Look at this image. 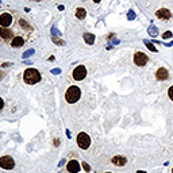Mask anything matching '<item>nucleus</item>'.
<instances>
[{
	"label": "nucleus",
	"mask_w": 173,
	"mask_h": 173,
	"mask_svg": "<svg viewBox=\"0 0 173 173\" xmlns=\"http://www.w3.org/2000/svg\"><path fill=\"white\" fill-rule=\"evenodd\" d=\"M93 2H95V3H97V2H100V0H93Z\"/></svg>",
	"instance_id": "nucleus-22"
},
{
	"label": "nucleus",
	"mask_w": 173,
	"mask_h": 173,
	"mask_svg": "<svg viewBox=\"0 0 173 173\" xmlns=\"http://www.w3.org/2000/svg\"><path fill=\"white\" fill-rule=\"evenodd\" d=\"M84 41H85L88 45H92V43L95 42V35L91 34V32H85V34H84Z\"/></svg>",
	"instance_id": "nucleus-12"
},
{
	"label": "nucleus",
	"mask_w": 173,
	"mask_h": 173,
	"mask_svg": "<svg viewBox=\"0 0 173 173\" xmlns=\"http://www.w3.org/2000/svg\"><path fill=\"white\" fill-rule=\"evenodd\" d=\"M72 77L74 78V80H84V78L86 77V68L84 66V65H78V66H76L74 69H73L72 72Z\"/></svg>",
	"instance_id": "nucleus-5"
},
{
	"label": "nucleus",
	"mask_w": 173,
	"mask_h": 173,
	"mask_svg": "<svg viewBox=\"0 0 173 173\" xmlns=\"http://www.w3.org/2000/svg\"><path fill=\"white\" fill-rule=\"evenodd\" d=\"M3 107H4V102H3V99L0 97V110H2Z\"/></svg>",
	"instance_id": "nucleus-18"
},
{
	"label": "nucleus",
	"mask_w": 173,
	"mask_h": 173,
	"mask_svg": "<svg viewBox=\"0 0 173 173\" xmlns=\"http://www.w3.org/2000/svg\"><path fill=\"white\" fill-rule=\"evenodd\" d=\"M83 166H84V169H85L86 172H89V170H91V168H89V165L86 164V162H84V164H83Z\"/></svg>",
	"instance_id": "nucleus-17"
},
{
	"label": "nucleus",
	"mask_w": 173,
	"mask_h": 173,
	"mask_svg": "<svg viewBox=\"0 0 173 173\" xmlns=\"http://www.w3.org/2000/svg\"><path fill=\"white\" fill-rule=\"evenodd\" d=\"M3 77V72H0V78H2Z\"/></svg>",
	"instance_id": "nucleus-20"
},
{
	"label": "nucleus",
	"mask_w": 173,
	"mask_h": 173,
	"mask_svg": "<svg viewBox=\"0 0 173 173\" xmlns=\"http://www.w3.org/2000/svg\"><path fill=\"white\" fill-rule=\"evenodd\" d=\"M170 37H172V32L170 31H166L164 35H162V38H165V39H168V38H170Z\"/></svg>",
	"instance_id": "nucleus-15"
},
{
	"label": "nucleus",
	"mask_w": 173,
	"mask_h": 173,
	"mask_svg": "<svg viewBox=\"0 0 173 173\" xmlns=\"http://www.w3.org/2000/svg\"><path fill=\"white\" fill-rule=\"evenodd\" d=\"M66 170L69 173H77L80 170V162L76 161V159H70L66 165Z\"/></svg>",
	"instance_id": "nucleus-9"
},
{
	"label": "nucleus",
	"mask_w": 173,
	"mask_h": 173,
	"mask_svg": "<svg viewBox=\"0 0 173 173\" xmlns=\"http://www.w3.org/2000/svg\"><path fill=\"white\" fill-rule=\"evenodd\" d=\"M41 73L38 72L37 69H34V68H29V69L24 70L23 73V80L26 84H30V85H34V84L39 83L41 81Z\"/></svg>",
	"instance_id": "nucleus-2"
},
{
	"label": "nucleus",
	"mask_w": 173,
	"mask_h": 173,
	"mask_svg": "<svg viewBox=\"0 0 173 173\" xmlns=\"http://www.w3.org/2000/svg\"><path fill=\"white\" fill-rule=\"evenodd\" d=\"M146 46H147L149 49H150V50H153V51H156V47H154L153 45H151V43H149V42H146Z\"/></svg>",
	"instance_id": "nucleus-16"
},
{
	"label": "nucleus",
	"mask_w": 173,
	"mask_h": 173,
	"mask_svg": "<svg viewBox=\"0 0 173 173\" xmlns=\"http://www.w3.org/2000/svg\"><path fill=\"white\" fill-rule=\"evenodd\" d=\"M147 61H149V57L145 53H142V51H137L134 54V64L138 65V66H145L147 64Z\"/></svg>",
	"instance_id": "nucleus-6"
},
{
	"label": "nucleus",
	"mask_w": 173,
	"mask_h": 173,
	"mask_svg": "<svg viewBox=\"0 0 173 173\" xmlns=\"http://www.w3.org/2000/svg\"><path fill=\"white\" fill-rule=\"evenodd\" d=\"M137 173H145V172H143V170H138Z\"/></svg>",
	"instance_id": "nucleus-19"
},
{
	"label": "nucleus",
	"mask_w": 173,
	"mask_h": 173,
	"mask_svg": "<svg viewBox=\"0 0 173 173\" xmlns=\"http://www.w3.org/2000/svg\"><path fill=\"white\" fill-rule=\"evenodd\" d=\"M156 77H157V80H159V81H165L169 78V72H168V69H165V68H158L156 72Z\"/></svg>",
	"instance_id": "nucleus-10"
},
{
	"label": "nucleus",
	"mask_w": 173,
	"mask_h": 173,
	"mask_svg": "<svg viewBox=\"0 0 173 173\" xmlns=\"http://www.w3.org/2000/svg\"><path fill=\"white\" fill-rule=\"evenodd\" d=\"M14 166H15V162H14L12 157H10V156L0 157V168L10 170V169H12Z\"/></svg>",
	"instance_id": "nucleus-7"
},
{
	"label": "nucleus",
	"mask_w": 173,
	"mask_h": 173,
	"mask_svg": "<svg viewBox=\"0 0 173 173\" xmlns=\"http://www.w3.org/2000/svg\"><path fill=\"white\" fill-rule=\"evenodd\" d=\"M172 173H173V169H172Z\"/></svg>",
	"instance_id": "nucleus-24"
},
{
	"label": "nucleus",
	"mask_w": 173,
	"mask_h": 173,
	"mask_svg": "<svg viewBox=\"0 0 173 173\" xmlns=\"http://www.w3.org/2000/svg\"><path fill=\"white\" fill-rule=\"evenodd\" d=\"M77 145L80 149H88L89 145H91V138H89V135L86 134V132H80V134L77 135Z\"/></svg>",
	"instance_id": "nucleus-4"
},
{
	"label": "nucleus",
	"mask_w": 173,
	"mask_h": 173,
	"mask_svg": "<svg viewBox=\"0 0 173 173\" xmlns=\"http://www.w3.org/2000/svg\"><path fill=\"white\" fill-rule=\"evenodd\" d=\"M37 37L34 23L18 11L0 12V45L19 49Z\"/></svg>",
	"instance_id": "nucleus-1"
},
{
	"label": "nucleus",
	"mask_w": 173,
	"mask_h": 173,
	"mask_svg": "<svg viewBox=\"0 0 173 173\" xmlns=\"http://www.w3.org/2000/svg\"><path fill=\"white\" fill-rule=\"evenodd\" d=\"M168 96H169V97H170V100L173 102V85L170 86L169 89H168Z\"/></svg>",
	"instance_id": "nucleus-14"
},
{
	"label": "nucleus",
	"mask_w": 173,
	"mask_h": 173,
	"mask_svg": "<svg viewBox=\"0 0 173 173\" xmlns=\"http://www.w3.org/2000/svg\"><path fill=\"white\" fill-rule=\"evenodd\" d=\"M80 96H81V91L77 85H70L69 88L66 89V92H65V100H66L69 104H73V103L78 102Z\"/></svg>",
	"instance_id": "nucleus-3"
},
{
	"label": "nucleus",
	"mask_w": 173,
	"mask_h": 173,
	"mask_svg": "<svg viewBox=\"0 0 173 173\" xmlns=\"http://www.w3.org/2000/svg\"><path fill=\"white\" fill-rule=\"evenodd\" d=\"M156 16L158 19H162V20H169L172 18V12H170L168 8H159L156 12Z\"/></svg>",
	"instance_id": "nucleus-8"
},
{
	"label": "nucleus",
	"mask_w": 173,
	"mask_h": 173,
	"mask_svg": "<svg viewBox=\"0 0 173 173\" xmlns=\"http://www.w3.org/2000/svg\"><path fill=\"white\" fill-rule=\"evenodd\" d=\"M111 162H112L115 166H124V165L127 164V158L123 156H115L111 159Z\"/></svg>",
	"instance_id": "nucleus-11"
},
{
	"label": "nucleus",
	"mask_w": 173,
	"mask_h": 173,
	"mask_svg": "<svg viewBox=\"0 0 173 173\" xmlns=\"http://www.w3.org/2000/svg\"><path fill=\"white\" fill-rule=\"evenodd\" d=\"M86 16V10L84 8H77L76 10V18L77 19H84Z\"/></svg>",
	"instance_id": "nucleus-13"
},
{
	"label": "nucleus",
	"mask_w": 173,
	"mask_h": 173,
	"mask_svg": "<svg viewBox=\"0 0 173 173\" xmlns=\"http://www.w3.org/2000/svg\"><path fill=\"white\" fill-rule=\"evenodd\" d=\"M107 173H111V172H107Z\"/></svg>",
	"instance_id": "nucleus-23"
},
{
	"label": "nucleus",
	"mask_w": 173,
	"mask_h": 173,
	"mask_svg": "<svg viewBox=\"0 0 173 173\" xmlns=\"http://www.w3.org/2000/svg\"><path fill=\"white\" fill-rule=\"evenodd\" d=\"M31 2H41V0H31Z\"/></svg>",
	"instance_id": "nucleus-21"
}]
</instances>
